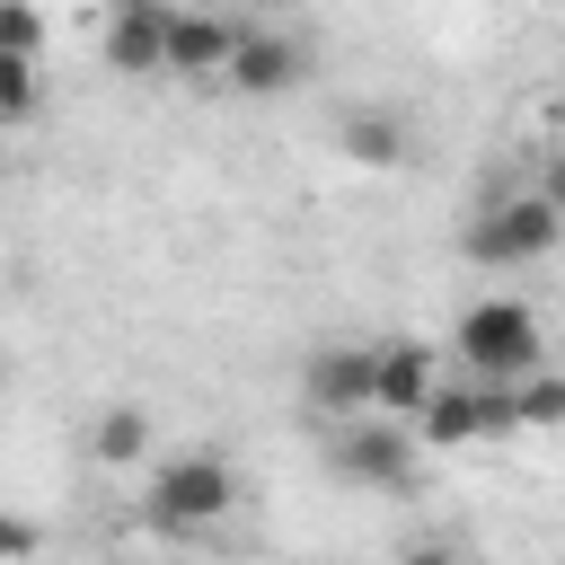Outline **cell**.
Masks as SVG:
<instances>
[{"instance_id":"2e32d148","label":"cell","mask_w":565,"mask_h":565,"mask_svg":"<svg viewBox=\"0 0 565 565\" xmlns=\"http://www.w3.org/2000/svg\"><path fill=\"white\" fill-rule=\"evenodd\" d=\"M0 556H9V565H26V556H35V521H26V512H9V521H0Z\"/></svg>"},{"instance_id":"9a60e30c","label":"cell","mask_w":565,"mask_h":565,"mask_svg":"<svg viewBox=\"0 0 565 565\" xmlns=\"http://www.w3.org/2000/svg\"><path fill=\"white\" fill-rule=\"evenodd\" d=\"M512 397H521V433H530V424H565V380H556V371H539V380H521Z\"/></svg>"},{"instance_id":"3957f363","label":"cell","mask_w":565,"mask_h":565,"mask_svg":"<svg viewBox=\"0 0 565 565\" xmlns=\"http://www.w3.org/2000/svg\"><path fill=\"white\" fill-rule=\"evenodd\" d=\"M459 247H468V265H547L556 247H565V212L530 185V194H494L468 230H459Z\"/></svg>"},{"instance_id":"7c38bea8","label":"cell","mask_w":565,"mask_h":565,"mask_svg":"<svg viewBox=\"0 0 565 565\" xmlns=\"http://www.w3.org/2000/svg\"><path fill=\"white\" fill-rule=\"evenodd\" d=\"M433 450H459V441H486V415H477V380H459V388H441L433 406H424V424H415Z\"/></svg>"},{"instance_id":"8fae6325","label":"cell","mask_w":565,"mask_h":565,"mask_svg":"<svg viewBox=\"0 0 565 565\" xmlns=\"http://www.w3.org/2000/svg\"><path fill=\"white\" fill-rule=\"evenodd\" d=\"M150 441H159L150 406H106V415H97V433H88L97 468H141V459H150Z\"/></svg>"},{"instance_id":"5b68a950","label":"cell","mask_w":565,"mask_h":565,"mask_svg":"<svg viewBox=\"0 0 565 565\" xmlns=\"http://www.w3.org/2000/svg\"><path fill=\"white\" fill-rule=\"evenodd\" d=\"M327 468L353 477V486H406L415 477V424H388V415H362V424H335L327 441Z\"/></svg>"},{"instance_id":"7a4b0ae2","label":"cell","mask_w":565,"mask_h":565,"mask_svg":"<svg viewBox=\"0 0 565 565\" xmlns=\"http://www.w3.org/2000/svg\"><path fill=\"white\" fill-rule=\"evenodd\" d=\"M230 503H238V477H230L221 450H177V459H159V468L141 477V512H150V530H168V539L221 530Z\"/></svg>"},{"instance_id":"ba28073f","label":"cell","mask_w":565,"mask_h":565,"mask_svg":"<svg viewBox=\"0 0 565 565\" xmlns=\"http://www.w3.org/2000/svg\"><path fill=\"white\" fill-rule=\"evenodd\" d=\"M433 397H441L433 344H424V335H380V415H388V424H424Z\"/></svg>"},{"instance_id":"ac0fdd59","label":"cell","mask_w":565,"mask_h":565,"mask_svg":"<svg viewBox=\"0 0 565 565\" xmlns=\"http://www.w3.org/2000/svg\"><path fill=\"white\" fill-rule=\"evenodd\" d=\"M397 565H450V547H441V539H424V547H406Z\"/></svg>"},{"instance_id":"9c48e42d","label":"cell","mask_w":565,"mask_h":565,"mask_svg":"<svg viewBox=\"0 0 565 565\" xmlns=\"http://www.w3.org/2000/svg\"><path fill=\"white\" fill-rule=\"evenodd\" d=\"M168 26H177V9L168 0H124V9H106V71H168Z\"/></svg>"},{"instance_id":"e0dca14e","label":"cell","mask_w":565,"mask_h":565,"mask_svg":"<svg viewBox=\"0 0 565 565\" xmlns=\"http://www.w3.org/2000/svg\"><path fill=\"white\" fill-rule=\"evenodd\" d=\"M539 194H547V203H556V212H565V141H556V150H547V168H539Z\"/></svg>"},{"instance_id":"52a82bcc","label":"cell","mask_w":565,"mask_h":565,"mask_svg":"<svg viewBox=\"0 0 565 565\" xmlns=\"http://www.w3.org/2000/svg\"><path fill=\"white\" fill-rule=\"evenodd\" d=\"M309 79V44L291 35V26H256L247 18V44H238V62H230V88L238 97H282V88H300Z\"/></svg>"},{"instance_id":"8992f818","label":"cell","mask_w":565,"mask_h":565,"mask_svg":"<svg viewBox=\"0 0 565 565\" xmlns=\"http://www.w3.org/2000/svg\"><path fill=\"white\" fill-rule=\"evenodd\" d=\"M238 44H247V18H230V9H177V26H168V71H177V79H230Z\"/></svg>"},{"instance_id":"5bb4252c","label":"cell","mask_w":565,"mask_h":565,"mask_svg":"<svg viewBox=\"0 0 565 565\" xmlns=\"http://www.w3.org/2000/svg\"><path fill=\"white\" fill-rule=\"evenodd\" d=\"M0 53L35 62V53H44V9H26V0H0Z\"/></svg>"},{"instance_id":"6da1fadb","label":"cell","mask_w":565,"mask_h":565,"mask_svg":"<svg viewBox=\"0 0 565 565\" xmlns=\"http://www.w3.org/2000/svg\"><path fill=\"white\" fill-rule=\"evenodd\" d=\"M450 353H459V362H468V380H486V388H521V380H539V371H547L539 309H530V300H512V291L468 300V309H459V327H450Z\"/></svg>"},{"instance_id":"277c9868","label":"cell","mask_w":565,"mask_h":565,"mask_svg":"<svg viewBox=\"0 0 565 565\" xmlns=\"http://www.w3.org/2000/svg\"><path fill=\"white\" fill-rule=\"evenodd\" d=\"M300 397H309L327 424L380 415V344H318V353L300 362Z\"/></svg>"},{"instance_id":"30bf717a","label":"cell","mask_w":565,"mask_h":565,"mask_svg":"<svg viewBox=\"0 0 565 565\" xmlns=\"http://www.w3.org/2000/svg\"><path fill=\"white\" fill-rule=\"evenodd\" d=\"M335 141H344V159H362V168H397V159H406V115H388V106H344Z\"/></svg>"},{"instance_id":"4fadbf2b","label":"cell","mask_w":565,"mask_h":565,"mask_svg":"<svg viewBox=\"0 0 565 565\" xmlns=\"http://www.w3.org/2000/svg\"><path fill=\"white\" fill-rule=\"evenodd\" d=\"M0 124L9 132L35 124V62H18V53H0Z\"/></svg>"}]
</instances>
